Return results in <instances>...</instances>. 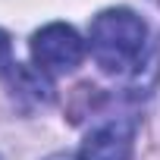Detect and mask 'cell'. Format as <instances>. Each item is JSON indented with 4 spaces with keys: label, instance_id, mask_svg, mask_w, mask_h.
<instances>
[{
    "label": "cell",
    "instance_id": "6da1fadb",
    "mask_svg": "<svg viewBox=\"0 0 160 160\" xmlns=\"http://www.w3.org/2000/svg\"><path fill=\"white\" fill-rule=\"evenodd\" d=\"M91 57L110 75H132L141 69L148 50V25L126 7H113L94 16L91 32Z\"/></svg>",
    "mask_w": 160,
    "mask_h": 160
},
{
    "label": "cell",
    "instance_id": "7a4b0ae2",
    "mask_svg": "<svg viewBox=\"0 0 160 160\" xmlns=\"http://www.w3.org/2000/svg\"><path fill=\"white\" fill-rule=\"evenodd\" d=\"M32 57L44 72H72L85 57V41L72 25L50 22L32 35Z\"/></svg>",
    "mask_w": 160,
    "mask_h": 160
},
{
    "label": "cell",
    "instance_id": "3957f363",
    "mask_svg": "<svg viewBox=\"0 0 160 160\" xmlns=\"http://www.w3.org/2000/svg\"><path fill=\"white\" fill-rule=\"evenodd\" d=\"M132 151H135V122L110 119L85 138L75 160H132Z\"/></svg>",
    "mask_w": 160,
    "mask_h": 160
},
{
    "label": "cell",
    "instance_id": "277c9868",
    "mask_svg": "<svg viewBox=\"0 0 160 160\" xmlns=\"http://www.w3.org/2000/svg\"><path fill=\"white\" fill-rule=\"evenodd\" d=\"M7 85L16 104L22 107H47L53 101V85L44 75V69L25 66V63H10L7 69Z\"/></svg>",
    "mask_w": 160,
    "mask_h": 160
},
{
    "label": "cell",
    "instance_id": "5b68a950",
    "mask_svg": "<svg viewBox=\"0 0 160 160\" xmlns=\"http://www.w3.org/2000/svg\"><path fill=\"white\" fill-rule=\"evenodd\" d=\"M98 98H101V88H94V85H78V88L72 91L69 119H72V122H78L85 113H91V110L98 107Z\"/></svg>",
    "mask_w": 160,
    "mask_h": 160
},
{
    "label": "cell",
    "instance_id": "8992f818",
    "mask_svg": "<svg viewBox=\"0 0 160 160\" xmlns=\"http://www.w3.org/2000/svg\"><path fill=\"white\" fill-rule=\"evenodd\" d=\"M10 53H13V44H10V35L0 28V69L10 66Z\"/></svg>",
    "mask_w": 160,
    "mask_h": 160
},
{
    "label": "cell",
    "instance_id": "52a82bcc",
    "mask_svg": "<svg viewBox=\"0 0 160 160\" xmlns=\"http://www.w3.org/2000/svg\"><path fill=\"white\" fill-rule=\"evenodd\" d=\"M47 160H75V157H69V154H53V157H47Z\"/></svg>",
    "mask_w": 160,
    "mask_h": 160
}]
</instances>
